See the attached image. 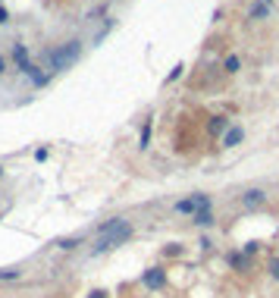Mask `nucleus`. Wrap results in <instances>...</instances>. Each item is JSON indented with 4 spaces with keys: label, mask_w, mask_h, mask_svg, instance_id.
I'll use <instances>...</instances> for the list:
<instances>
[{
    "label": "nucleus",
    "mask_w": 279,
    "mask_h": 298,
    "mask_svg": "<svg viewBox=\"0 0 279 298\" xmlns=\"http://www.w3.org/2000/svg\"><path fill=\"white\" fill-rule=\"evenodd\" d=\"M22 270L19 267H7V270H0V279H19Z\"/></svg>",
    "instance_id": "13"
},
{
    "label": "nucleus",
    "mask_w": 279,
    "mask_h": 298,
    "mask_svg": "<svg viewBox=\"0 0 279 298\" xmlns=\"http://www.w3.org/2000/svg\"><path fill=\"white\" fill-rule=\"evenodd\" d=\"M4 22H10V13H7L4 7H0V25H4Z\"/></svg>",
    "instance_id": "22"
},
{
    "label": "nucleus",
    "mask_w": 279,
    "mask_h": 298,
    "mask_svg": "<svg viewBox=\"0 0 279 298\" xmlns=\"http://www.w3.org/2000/svg\"><path fill=\"white\" fill-rule=\"evenodd\" d=\"M226 129H229V120L226 116H213L210 120V135H226Z\"/></svg>",
    "instance_id": "9"
},
{
    "label": "nucleus",
    "mask_w": 279,
    "mask_h": 298,
    "mask_svg": "<svg viewBox=\"0 0 279 298\" xmlns=\"http://www.w3.org/2000/svg\"><path fill=\"white\" fill-rule=\"evenodd\" d=\"M13 57H16V63H19V69H22V66L28 63V50H25L22 44H16V47H13Z\"/></svg>",
    "instance_id": "11"
},
{
    "label": "nucleus",
    "mask_w": 279,
    "mask_h": 298,
    "mask_svg": "<svg viewBox=\"0 0 279 298\" xmlns=\"http://www.w3.org/2000/svg\"><path fill=\"white\" fill-rule=\"evenodd\" d=\"M79 57H82V44H79V41H66L63 47H57V50L47 53V60H50L53 69H69Z\"/></svg>",
    "instance_id": "2"
},
{
    "label": "nucleus",
    "mask_w": 279,
    "mask_h": 298,
    "mask_svg": "<svg viewBox=\"0 0 279 298\" xmlns=\"http://www.w3.org/2000/svg\"><path fill=\"white\" fill-rule=\"evenodd\" d=\"M241 69V60L235 57V53H232V57H226V72H238Z\"/></svg>",
    "instance_id": "14"
},
{
    "label": "nucleus",
    "mask_w": 279,
    "mask_h": 298,
    "mask_svg": "<svg viewBox=\"0 0 279 298\" xmlns=\"http://www.w3.org/2000/svg\"><path fill=\"white\" fill-rule=\"evenodd\" d=\"M88 298H107V292H104V289H95V292H91Z\"/></svg>",
    "instance_id": "23"
},
{
    "label": "nucleus",
    "mask_w": 279,
    "mask_h": 298,
    "mask_svg": "<svg viewBox=\"0 0 279 298\" xmlns=\"http://www.w3.org/2000/svg\"><path fill=\"white\" fill-rule=\"evenodd\" d=\"M229 267H232V270H248V267H251V257H248L245 251H232V254H229Z\"/></svg>",
    "instance_id": "8"
},
{
    "label": "nucleus",
    "mask_w": 279,
    "mask_h": 298,
    "mask_svg": "<svg viewBox=\"0 0 279 298\" xmlns=\"http://www.w3.org/2000/svg\"><path fill=\"white\" fill-rule=\"evenodd\" d=\"M179 76H182V66H176V69H173V72H170V76H166V82H176V79H179Z\"/></svg>",
    "instance_id": "20"
},
{
    "label": "nucleus",
    "mask_w": 279,
    "mask_h": 298,
    "mask_svg": "<svg viewBox=\"0 0 279 298\" xmlns=\"http://www.w3.org/2000/svg\"><path fill=\"white\" fill-rule=\"evenodd\" d=\"M267 270H270V276L279 283V257H273V260H270V267H267Z\"/></svg>",
    "instance_id": "17"
},
{
    "label": "nucleus",
    "mask_w": 279,
    "mask_h": 298,
    "mask_svg": "<svg viewBox=\"0 0 279 298\" xmlns=\"http://www.w3.org/2000/svg\"><path fill=\"white\" fill-rule=\"evenodd\" d=\"M251 16H257V19H264V16H267V7H264V4H254V7H251Z\"/></svg>",
    "instance_id": "18"
},
{
    "label": "nucleus",
    "mask_w": 279,
    "mask_h": 298,
    "mask_svg": "<svg viewBox=\"0 0 279 298\" xmlns=\"http://www.w3.org/2000/svg\"><path fill=\"white\" fill-rule=\"evenodd\" d=\"M22 72H25V76L32 79V85H35V88H44V85H47V72H41L38 66L25 63V66H22Z\"/></svg>",
    "instance_id": "5"
},
{
    "label": "nucleus",
    "mask_w": 279,
    "mask_h": 298,
    "mask_svg": "<svg viewBox=\"0 0 279 298\" xmlns=\"http://www.w3.org/2000/svg\"><path fill=\"white\" fill-rule=\"evenodd\" d=\"M141 283H144L147 289L160 292V289L166 286V270H163V267H151V270H144V273H141Z\"/></svg>",
    "instance_id": "4"
},
{
    "label": "nucleus",
    "mask_w": 279,
    "mask_h": 298,
    "mask_svg": "<svg viewBox=\"0 0 279 298\" xmlns=\"http://www.w3.org/2000/svg\"><path fill=\"white\" fill-rule=\"evenodd\" d=\"M0 72H4V57H0Z\"/></svg>",
    "instance_id": "24"
},
{
    "label": "nucleus",
    "mask_w": 279,
    "mask_h": 298,
    "mask_svg": "<svg viewBox=\"0 0 279 298\" xmlns=\"http://www.w3.org/2000/svg\"><path fill=\"white\" fill-rule=\"evenodd\" d=\"M147 141H151V120L141 126V147H147Z\"/></svg>",
    "instance_id": "15"
},
{
    "label": "nucleus",
    "mask_w": 279,
    "mask_h": 298,
    "mask_svg": "<svg viewBox=\"0 0 279 298\" xmlns=\"http://www.w3.org/2000/svg\"><path fill=\"white\" fill-rule=\"evenodd\" d=\"M163 254H166V257H179V254H182V245H166Z\"/></svg>",
    "instance_id": "16"
},
{
    "label": "nucleus",
    "mask_w": 279,
    "mask_h": 298,
    "mask_svg": "<svg viewBox=\"0 0 279 298\" xmlns=\"http://www.w3.org/2000/svg\"><path fill=\"white\" fill-rule=\"evenodd\" d=\"M35 160H47V147H38V151H35Z\"/></svg>",
    "instance_id": "21"
},
{
    "label": "nucleus",
    "mask_w": 279,
    "mask_h": 298,
    "mask_svg": "<svg viewBox=\"0 0 279 298\" xmlns=\"http://www.w3.org/2000/svg\"><path fill=\"white\" fill-rule=\"evenodd\" d=\"M257 248H260V242H248V245H245V248H241V251H245V254H248V257H251V254H254V251H257Z\"/></svg>",
    "instance_id": "19"
},
{
    "label": "nucleus",
    "mask_w": 279,
    "mask_h": 298,
    "mask_svg": "<svg viewBox=\"0 0 279 298\" xmlns=\"http://www.w3.org/2000/svg\"><path fill=\"white\" fill-rule=\"evenodd\" d=\"M264 4H270V0H264Z\"/></svg>",
    "instance_id": "25"
},
{
    "label": "nucleus",
    "mask_w": 279,
    "mask_h": 298,
    "mask_svg": "<svg viewBox=\"0 0 279 298\" xmlns=\"http://www.w3.org/2000/svg\"><path fill=\"white\" fill-rule=\"evenodd\" d=\"M129 235H132V223H119V226H113V229H107V232H101L98 235V242H95V248H91V254H107V251H113V248H119L122 242H129Z\"/></svg>",
    "instance_id": "1"
},
{
    "label": "nucleus",
    "mask_w": 279,
    "mask_h": 298,
    "mask_svg": "<svg viewBox=\"0 0 279 298\" xmlns=\"http://www.w3.org/2000/svg\"><path fill=\"white\" fill-rule=\"evenodd\" d=\"M264 201H267V195L260 189H248L245 195H241V204H245V207H257V204H264Z\"/></svg>",
    "instance_id": "7"
},
{
    "label": "nucleus",
    "mask_w": 279,
    "mask_h": 298,
    "mask_svg": "<svg viewBox=\"0 0 279 298\" xmlns=\"http://www.w3.org/2000/svg\"><path fill=\"white\" fill-rule=\"evenodd\" d=\"M57 245L69 251V248H76V245H82V235H72V239H60V242H57Z\"/></svg>",
    "instance_id": "12"
},
{
    "label": "nucleus",
    "mask_w": 279,
    "mask_h": 298,
    "mask_svg": "<svg viewBox=\"0 0 279 298\" xmlns=\"http://www.w3.org/2000/svg\"><path fill=\"white\" fill-rule=\"evenodd\" d=\"M198 211H210V198L207 195H192V198H182L176 201V214H198Z\"/></svg>",
    "instance_id": "3"
},
{
    "label": "nucleus",
    "mask_w": 279,
    "mask_h": 298,
    "mask_svg": "<svg viewBox=\"0 0 279 298\" xmlns=\"http://www.w3.org/2000/svg\"><path fill=\"white\" fill-rule=\"evenodd\" d=\"M192 220H195V226H213V214L210 211H198Z\"/></svg>",
    "instance_id": "10"
},
{
    "label": "nucleus",
    "mask_w": 279,
    "mask_h": 298,
    "mask_svg": "<svg viewBox=\"0 0 279 298\" xmlns=\"http://www.w3.org/2000/svg\"><path fill=\"white\" fill-rule=\"evenodd\" d=\"M241 138H245V129H241V126H229L226 135H223V147H235Z\"/></svg>",
    "instance_id": "6"
}]
</instances>
